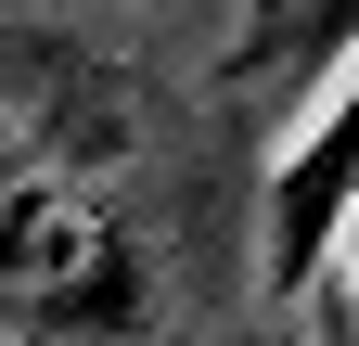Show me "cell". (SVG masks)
Here are the masks:
<instances>
[{"mask_svg": "<svg viewBox=\"0 0 359 346\" xmlns=\"http://www.w3.org/2000/svg\"><path fill=\"white\" fill-rule=\"evenodd\" d=\"M346 231H359V64L308 116V141L269 167V295H308Z\"/></svg>", "mask_w": 359, "mask_h": 346, "instance_id": "1", "label": "cell"}, {"mask_svg": "<svg viewBox=\"0 0 359 346\" xmlns=\"http://www.w3.org/2000/svg\"><path fill=\"white\" fill-rule=\"evenodd\" d=\"M244 64H283V77H346V64H359V0H269Z\"/></svg>", "mask_w": 359, "mask_h": 346, "instance_id": "2", "label": "cell"}]
</instances>
